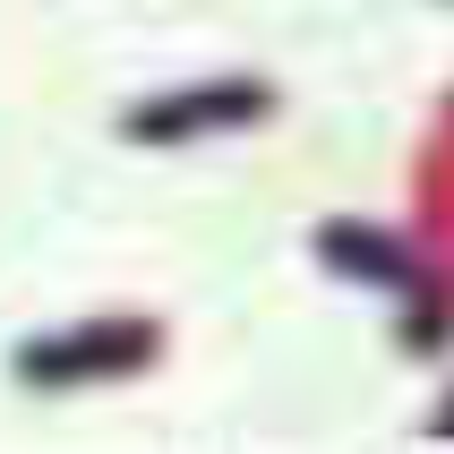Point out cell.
<instances>
[{"mask_svg": "<svg viewBox=\"0 0 454 454\" xmlns=\"http://www.w3.org/2000/svg\"><path fill=\"white\" fill-rule=\"evenodd\" d=\"M154 352V326H137V317H112L103 334H69V343H43V352H26V378H112V369H137V360Z\"/></svg>", "mask_w": 454, "mask_h": 454, "instance_id": "6da1fadb", "label": "cell"}, {"mask_svg": "<svg viewBox=\"0 0 454 454\" xmlns=\"http://www.w3.org/2000/svg\"><path fill=\"white\" fill-rule=\"evenodd\" d=\"M231 112H266V86H198V95H172V103H137L129 137H189V129L231 121Z\"/></svg>", "mask_w": 454, "mask_h": 454, "instance_id": "7a4b0ae2", "label": "cell"}]
</instances>
